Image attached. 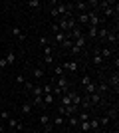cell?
<instances>
[{"label":"cell","instance_id":"obj_1","mask_svg":"<svg viewBox=\"0 0 119 133\" xmlns=\"http://www.w3.org/2000/svg\"><path fill=\"white\" fill-rule=\"evenodd\" d=\"M101 20L97 16V12H87V26H93V28H99Z\"/></svg>","mask_w":119,"mask_h":133},{"label":"cell","instance_id":"obj_2","mask_svg":"<svg viewBox=\"0 0 119 133\" xmlns=\"http://www.w3.org/2000/svg\"><path fill=\"white\" fill-rule=\"evenodd\" d=\"M62 68H64V72H66V70H68V72H78V70H79V62H75V60L64 62Z\"/></svg>","mask_w":119,"mask_h":133},{"label":"cell","instance_id":"obj_3","mask_svg":"<svg viewBox=\"0 0 119 133\" xmlns=\"http://www.w3.org/2000/svg\"><path fill=\"white\" fill-rule=\"evenodd\" d=\"M52 85H56V88L66 89V88H68V78H66V76H58V78H54V79H52Z\"/></svg>","mask_w":119,"mask_h":133},{"label":"cell","instance_id":"obj_4","mask_svg":"<svg viewBox=\"0 0 119 133\" xmlns=\"http://www.w3.org/2000/svg\"><path fill=\"white\" fill-rule=\"evenodd\" d=\"M85 99L89 101V105H99V103H101V94H97V91L95 94H89Z\"/></svg>","mask_w":119,"mask_h":133},{"label":"cell","instance_id":"obj_5","mask_svg":"<svg viewBox=\"0 0 119 133\" xmlns=\"http://www.w3.org/2000/svg\"><path fill=\"white\" fill-rule=\"evenodd\" d=\"M8 125H10L12 129H18V131H22V127H24L22 121H18L16 117H8Z\"/></svg>","mask_w":119,"mask_h":133},{"label":"cell","instance_id":"obj_6","mask_svg":"<svg viewBox=\"0 0 119 133\" xmlns=\"http://www.w3.org/2000/svg\"><path fill=\"white\" fill-rule=\"evenodd\" d=\"M32 109H34V105H32V101H24L22 107H20V111H22V115H30L32 113Z\"/></svg>","mask_w":119,"mask_h":133},{"label":"cell","instance_id":"obj_7","mask_svg":"<svg viewBox=\"0 0 119 133\" xmlns=\"http://www.w3.org/2000/svg\"><path fill=\"white\" fill-rule=\"evenodd\" d=\"M97 52H99V56H101L103 60H105V58H111V56L115 54V50L111 48V46H109V48H101V50H97Z\"/></svg>","mask_w":119,"mask_h":133},{"label":"cell","instance_id":"obj_8","mask_svg":"<svg viewBox=\"0 0 119 133\" xmlns=\"http://www.w3.org/2000/svg\"><path fill=\"white\" fill-rule=\"evenodd\" d=\"M60 105H72V91H68V94H64L62 97H60Z\"/></svg>","mask_w":119,"mask_h":133},{"label":"cell","instance_id":"obj_9","mask_svg":"<svg viewBox=\"0 0 119 133\" xmlns=\"http://www.w3.org/2000/svg\"><path fill=\"white\" fill-rule=\"evenodd\" d=\"M64 123H66V117H64V115H60V113H58V115L54 117V121H52V125H54V127H62Z\"/></svg>","mask_w":119,"mask_h":133},{"label":"cell","instance_id":"obj_10","mask_svg":"<svg viewBox=\"0 0 119 133\" xmlns=\"http://www.w3.org/2000/svg\"><path fill=\"white\" fill-rule=\"evenodd\" d=\"M4 60H6V64H8V66H14V64H16V54H14V52H8Z\"/></svg>","mask_w":119,"mask_h":133},{"label":"cell","instance_id":"obj_11","mask_svg":"<svg viewBox=\"0 0 119 133\" xmlns=\"http://www.w3.org/2000/svg\"><path fill=\"white\" fill-rule=\"evenodd\" d=\"M32 76H34L36 79H42V78L46 76V72L42 70V68H34V70H32Z\"/></svg>","mask_w":119,"mask_h":133},{"label":"cell","instance_id":"obj_12","mask_svg":"<svg viewBox=\"0 0 119 133\" xmlns=\"http://www.w3.org/2000/svg\"><path fill=\"white\" fill-rule=\"evenodd\" d=\"M74 48H78L79 52L85 48V40H83V36H81V38H78V40H74Z\"/></svg>","mask_w":119,"mask_h":133},{"label":"cell","instance_id":"obj_13","mask_svg":"<svg viewBox=\"0 0 119 133\" xmlns=\"http://www.w3.org/2000/svg\"><path fill=\"white\" fill-rule=\"evenodd\" d=\"M52 40H54L56 44H62L64 40H66V34H64V32H56V34H54V38H52Z\"/></svg>","mask_w":119,"mask_h":133},{"label":"cell","instance_id":"obj_14","mask_svg":"<svg viewBox=\"0 0 119 133\" xmlns=\"http://www.w3.org/2000/svg\"><path fill=\"white\" fill-rule=\"evenodd\" d=\"M68 123H69V127H78V125H79V117L78 115H69Z\"/></svg>","mask_w":119,"mask_h":133},{"label":"cell","instance_id":"obj_15","mask_svg":"<svg viewBox=\"0 0 119 133\" xmlns=\"http://www.w3.org/2000/svg\"><path fill=\"white\" fill-rule=\"evenodd\" d=\"M95 88H97V83H93V82H91L89 85H85V88H83L85 95H89V94H95Z\"/></svg>","mask_w":119,"mask_h":133},{"label":"cell","instance_id":"obj_16","mask_svg":"<svg viewBox=\"0 0 119 133\" xmlns=\"http://www.w3.org/2000/svg\"><path fill=\"white\" fill-rule=\"evenodd\" d=\"M107 28H97V38H99V40H105V38H107Z\"/></svg>","mask_w":119,"mask_h":133},{"label":"cell","instance_id":"obj_17","mask_svg":"<svg viewBox=\"0 0 119 133\" xmlns=\"http://www.w3.org/2000/svg\"><path fill=\"white\" fill-rule=\"evenodd\" d=\"M12 36H16L18 40H24V32L20 30V28H16V26L12 28Z\"/></svg>","mask_w":119,"mask_h":133},{"label":"cell","instance_id":"obj_18","mask_svg":"<svg viewBox=\"0 0 119 133\" xmlns=\"http://www.w3.org/2000/svg\"><path fill=\"white\" fill-rule=\"evenodd\" d=\"M105 40H107L109 44H111V48H113V44H117V36H115V32H109Z\"/></svg>","mask_w":119,"mask_h":133},{"label":"cell","instance_id":"obj_19","mask_svg":"<svg viewBox=\"0 0 119 133\" xmlns=\"http://www.w3.org/2000/svg\"><path fill=\"white\" fill-rule=\"evenodd\" d=\"M89 129L91 131H97V129H99V119H93V117H91L89 119Z\"/></svg>","mask_w":119,"mask_h":133},{"label":"cell","instance_id":"obj_20","mask_svg":"<svg viewBox=\"0 0 119 133\" xmlns=\"http://www.w3.org/2000/svg\"><path fill=\"white\" fill-rule=\"evenodd\" d=\"M111 85H113L115 91H117V85H119V74H117V70H115V74L111 76Z\"/></svg>","mask_w":119,"mask_h":133},{"label":"cell","instance_id":"obj_21","mask_svg":"<svg viewBox=\"0 0 119 133\" xmlns=\"http://www.w3.org/2000/svg\"><path fill=\"white\" fill-rule=\"evenodd\" d=\"M32 105H44V95H36L34 99H32Z\"/></svg>","mask_w":119,"mask_h":133},{"label":"cell","instance_id":"obj_22","mask_svg":"<svg viewBox=\"0 0 119 133\" xmlns=\"http://www.w3.org/2000/svg\"><path fill=\"white\" fill-rule=\"evenodd\" d=\"M93 64H95V66H101V64H103V58L99 56L97 50H95V54H93Z\"/></svg>","mask_w":119,"mask_h":133},{"label":"cell","instance_id":"obj_23","mask_svg":"<svg viewBox=\"0 0 119 133\" xmlns=\"http://www.w3.org/2000/svg\"><path fill=\"white\" fill-rule=\"evenodd\" d=\"M38 44L42 46V48H46V46H50V38H46V36H40V38H38Z\"/></svg>","mask_w":119,"mask_h":133},{"label":"cell","instance_id":"obj_24","mask_svg":"<svg viewBox=\"0 0 119 133\" xmlns=\"http://www.w3.org/2000/svg\"><path fill=\"white\" fill-rule=\"evenodd\" d=\"M79 127H81V131H83V133H91V129H89V121H79Z\"/></svg>","mask_w":119,"mask_h":133},{"label":"cell","instance_id":"obj_25","mask_svg":"<svg viewBox=\"0 0 119 133\" xmlns=\"http://www.w3.org/2000/svg\"><path fill=\"white\" fill-rule=\"evenodd\" d=\"M79 121H89L91 119V115H89V111H81V113H79Z\"/></svg>","mask_w":119,"mask_h":133},{"label":"cell","instance_id":"obj_26","mask_svg":"<svg viewBox=\"0 0 119 133\" xmlns=\"http://www.w3.org/2000/svg\"><path fill=\"white\" fill-rule=\"evenodd\" d=\"M52 121V117L48 115V113H42V115H40V123H42V125H46V123H50Z\"/></svg>","mask_w":119,"mask_h":133},{"label":"cell","instance_id":"obj_27","mask_svg":"<svg viewBox=\"0 0 119 133\" xmlns=\"http://www.w3.org/2000/svg\"><path fill=\"white\" fill-rule=\"evenodd\" d=\"M52 101H54V94H44V103L46 105H52Z\"/></svg>","mask_w":119,"mask_h":133},{"label":"cell","instance_id":"obj_28","mask_svg":"<svg viewBox=\"0 0 119 133\" xmlns=\"http://www.w3.org/2000/svg\"><path fill=\"white\" fill-rule=\"evenodd\" d=\"M87 34H89V38H97V28L87 26Z\"/></svg>","mask_w":119,"mask_h":133},{"label":"cell","instance_id":"obj_29","mask_svg":"<svg viewBox=\"0 0 119 133\" xmlns=\"http://www.w3.org/2000/svg\"><path fill=\"white\" fill-rule=\"evenodd\" d=\"M109 119H111V117H107V115H103L101 119H99V125H101V127H107V125H109Z\"/></svg>","mask_w":119,"mask_h":133},{"label":"cell","instance_id":"obj_30","mask_svg":"<svg viewBox=\"0 0 119 133\" xmlns=\"http://www.w3.org/2000/svg\"><path fill=\"white\" fill-rule=\"evenodd\" d=\"M60 46H64L66 50H69V48L74 46V42H72V40H69V38H66V40H64V42H62V44H60Z\"/></svg>","mask_w":119,"mask_h":133},{"label":"cell","instance_id":"obj_31","mask_svg":"<svg viewBox=\"0 0 119 133\" xmlns=\"http://www.w3.org/2000/svg\"><path fill=\"white\" fill-rule=\"evenodd\" d=\"M32 94H34V97L36 95H44L42 94V85H34V88H32Z\"/></svg>","mask_w":119,"mask_h":133},{"label":"cell","instance_id":"obj_32","mask_svg":"<svg viewBox=\"0 0 119 133\" xmlns=\"http://www.w3.org/2000/svg\"><path fill=\"white\" fill-rule=\"evenodd\" d=\"M28 6H30V8H40V6H42V2H40V0H30Z\"/></svg>","mask_w":119,"mask_h":133},{"label":"cell","instance_id":"obj_33","mask_svg":"<svg viewBox=\"0 0 119 133\" xmlns=\"http://www.w3.org/2000/svg\"><path fill=\"white\" fill-rule=\"evenodd\" d=\"M74 6V8H78V10H85V8H87V4H85V2H75V4H72Z\"/></svg>","mask_w":119,"mask_h":133},{"label":"cell","instance_id":"obj_34","mask_svg":"<svg viewBox=\"0 0 119 133\" xmlns=\"http://www.w3.org/2000/svg\"><path fill=\"white\" fill-rule=\"evenodd\" d=\"M89 83H91L89 76H83V78H81V85H83V88H85V85H89Z\"/></svg>","mask_w":119,"mask_h":133},{"label":"cell","instance_id":"obj_35","mask_svg":"<svg viewBox=\"0 0 119 133\" xmlns=\"http://www.w3.org/2000/svg\"><path fill=\"white\" fill-rule=\"evenodd\" d=\"M54 74H56V78H58V76H64V68H62V66H58L56 70H54Z\"/></svg>","mask_w":119,"mask_h":133},{"label":"cell","instance_id":"obj_36","mask_svg":"<svg viewBox=\"0 0 119 133\" xmlns=\"http://www.w3.org/2000/svg\"><path fill=\"white\" fill-rule=\"evenodd\" d=\"M42 50H44V56H52V46H46Z\"/></svg>","mask_w":119,"mask_h":133},{"label":"cell","instance_id":"obj_37","mask_svg":"<svg viewBox=\"0 0 119 133\" xmlns=\"http://www.w3.org/2000/svg\"><path fill=\"white\" fill-rule=\"evenodd\" d=\"M16 82H18V83H22V85H24V83H26V78H24L22 74H20V76H16Z\"/></svg>","mask_w":119,"mask_h":133},{"label":"cell","instance_id":"obj_38","mask_svg":"<svg viewBox=\"0 0 119 133\" xmlns=\"http://www.w3.org/2000/svg\"><path fill=\"white\" fill-rule=\"evenodd\" d=\"M8 117H10V113H8L6 109H2V113H0V119H8Z\"/></svg>","mask_w":119,"mask_h":133},{"label":"cell","instance_id":"obj_39","mask_svg":"<svg viewBox=\"0 0 119 133\" xmlns=\"http://www.w3.org/2000/svg\"><path fill=\"white\" fill-rule=\"evenodd\" d=\"M24 88L28 89V91H32V88H34V83H32V82H26V83H24Z\"/></svg>","mask_w":119,"mask_h":133},{"label":"cell","instance_id":"obj_40","mask_svg":"<svg viewBox=\"0 0 119 133\" xmlns=\"http://www.w3.org/2000/svg\"><path fill=\"white\" fill-rule=\"evenodd\" d=\"M44 62L46 64H52V62H54V56H44Z\"/></svg>","mask_w":119,"mask_h":133},{"label":"cell","instance_id":"obj_41","mask_svg":"<svg viewBox=\"0 0 119 133\" xmlns=\"http://www.w3.org/2000/svg\"><path fill=\"white\" fill-rule=\"evenodd\" d=\"M0 68H8V64H6L4 58H0Z\"/></svg>","mask_w":119,"mask_h":133},{"label":"cell","instance_id":"obj_42","mask_svg":"<svg viewBox=\"0 0 119 133\" xmlns=\"http://www.w3.org/2000/svg\"><path fill=\"white\" fill-rule=\"evenodd\" d=\"M0 133H4V125L2 123H0Z\"/></svg>","mask_w":119,"mask_h":133},{"label":"cell","instance_id":"obj_43","mask_svg":"<svg viewBox=\"0 0 119 133\" xmlns=\"http://www.w3.org/2000/svg\"><path fill=\"white\" fill-rule=\"evenodd\" d=\"M0 113H2V105H0Z\"/></svg>","mask_w":119,"mask_h":133}]
</instances>
